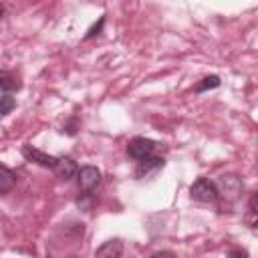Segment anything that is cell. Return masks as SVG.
<instances>
[{
	"instance_id": "obj_3",
	"label": "cell",
	"mask_w": 258,
	"mask_h": 258,
	"mask_svg": "<svg viewBox=\"0 0 258 258\" xmlns=\"http://www.w3.org/2000/svg\"><path fill=\"white\" fill-rule=\"evenodd\" d=\"M155 145H157V143L151 141V139H147V137H135V139H131V141L127 143V153H129L131 159L141 161V159L153 155Z\"/></svg>"
},
{
	"instance_id": "obj_6",
	"label": "cell",
	"mask_w": 258,
	"mask_h": 258,
	"mask_svg": "<svg viewBox=\"0 0 258 258\" xmlns=\"http://www.w3.org/2000/svg\"><path fill=\"white\" fill-rule=\"evenodd\" d=\"M22 155L28 159V161H34V163H38V165H42V167H54V163H56V157L54 155H48V153H44V151H40V149H36V147H32V145H24L22 147Z\"/></svg>"
},
{
	"instance_id": "obj_9",
	"label": "cell",
	"mask_w": 258,
	"mask_h": 258,
	"mask_svg": "<svg viewBox=\"0 0 258 258\" xmlns=\"http://www.w3.org/2000/svg\"><path fill=\"white\" fill-rule=\"evenodd\" d=\"M14 183H16L14 171L10 167H6V165H0V196L8 194L14 187Z\"/></svg>"
},
{
	"instance_id": "obj_10",
	"label": "cell",
	"mask_w": 258,
	"mask_h": 258,
	"mask_svg": "<svg viewBox=\"0 0 258 258\" xmlns=\"http://www.w3.org/2000/svg\"><path fill=\"white\" fill-rule=\"evenodd\" d=\"M18 87H20L18 81H16L12 75H8V73H0V91H2V93L16 91Z\"/></svg>"
},
{
	"instance_id": "obj_4",
	"label": "cell",
	"mask_w": 258,
	"mask_h": 258,
	"mask_svg": "<svg viewBox=\"0 0 258 258\" xmlns=\"http://www.w3.org/2000/svg\"><path fill=\"white\" fill-rule=\"evenodd\" d=\"M163 165H165L163 157L149 155V157H145V159H141V161L137 163V167H135V177H137V179H151V177H155V175L163 169Z\"/></svg>"
},
{
	"instance_id": "obj_8",
	"label": "cell",
	"mask_w": 258,
	"mask_h": 258,
	"mask_svg": "<svg viewBox=\"0 0 258 258\" xmlns=\"http://www.w3.org/2000/svg\"><path fill=\"white\" fill-rule=\"evenodd\" d=\"M121 256H123V242L119 238L107 240L95 252V258H121Z\"/></svg>"
},
{
	"instance_id": "obj_1",
	"label": "cell",
	"mask_w": 258,
	"mask_h": 258,
	"mask_svg": "<svg viewBox=\"0 0 258 258\" xmlns=\"http://www.w3.org/2000/svg\"><path fill=\"white\" fill-rule=\"evenodd\" d=\"M189 196H191V200H196V202H204V204H212V202H216L220 196H218V187H216V183L214 181H210L208 177H200V179H196L194 183H191V187H189Z\"/></svg>"
},
{
	"instance_id": "obj_15",
	"label": "cell",
	"mask_w": 258,
	"mask_h": 258,
	"mask_svg": "<svg viewBox=\"0 0 258 258\" xmlns=\"http://www.w3.org/2000/svg\"><path fill=\"white\" fill-rule=\"evenodd\" d=\"M228 258H250V256H248L246 250H242V248H234V250H230Z\"/></svg>"
},
{
	"instance_id": "obj_14",
	"label": "cell",
	"mask_w": 258,
	"mask_h": 258,
	"mask_svg": "<svg viewBox=\"0 0 258 258\" xmlns=\"http://www.w3.org/2000/svg\"><path fill=\"white\" fill-rule=\"evenodd\" d=\"M103 22H105V18L101 16V18H99V22H97L95 26H91V28H89V32L85 34V38H91V36H95V34H99V32H101V28H103Z\"/></svg>"
},
{
	"instance_id": "obj_17",
	"label": "cell",
	"mask_w": 258,
	"mask_h": 258,
	"mask_svg": "<svg viewBox=\"0 0 258 258\" xmlns=\"http://www.w3.org/2000/svg\"><path fill=\"white\" fill-rule=\"evenodd\" d=\"M46 258H52V256H46Z\"/></svg>"
},
{
	"instance_id": "obj_2",
	"label": "cell",
	"mask_w": 258,
	"mask_h": 258,
	"mask_svg": "<svg viewBox=\"0 0 258 258\" xmlns=\"http://www.w3.org/2000/svg\"><path fill=\"white\" fill-rule=\"evenodd\" d=\"M77 183L81 191L91 194L93 189H97V185L101 183V171L95 165H83L77 171Z\"/></svg>"
},
{
	"instance_id": "obj_12",
	"label": "cell",
	"mask_w": 258,
	"mask_h": 258,
	"mask_svg": "<svg viewBox=\"0 0 258 258\" xmlns=\"http://www.w3.org/2000/svg\"><path fill=\"white\" fill-rule=\"evenodd\" d=\"M16 107V101L10 93H2L0 95V115H8L12 109Z\"/></svg>"
},
{
	"instance_id": "obj_5",
	"label": "cell",
	"mask_w": 258,
	"mask_h": 258,
	"mask_svg": "<svg viewBox=\"0 0 258 258\" xmlns=\"http://www.w3.org/2000/svg\"><path fill=\"white\" fill-rule=\"evenodd\" d=\"M218 187V196H226L228 200H236L242 194V181L238 175L234 173H226L222 175L218 181H214Z\"/></svg>"
},
{
	"instance_id": "obj_7",
	"label": "cell",
	"mask_w": 258,
	"mask_h": 258,
	"mask_svg": "<svg viewBox=\"0 0 258 258\" xmlns=\"http://www.w3.org/2000/svg\"><path fill=\"white\" fill-rule=\"evenodd\" d=\"M52 171L56 173V177H60V179H64V181H69V179L77 177L79 167H77V163H75L71 157H56V163H54Z\"/></svg>"
},
{
	"instance_id": "obj_13",
	"label": "cell",
	"mask_w": 258,
	"mask_h": 258,
	"mask_svg": "<svg viewBox=\"0 0 258 258\" xmlns=\"http://www.w3.org/2000/svg\"><path fill=\"white\" fill-rule=\"evenodd\" d=\"M248 212H250V228H254V216H256V194L250 196V202H248Z\"/></svg>"
},
{
	"instance_id": "obj_16",
	"label": "cell",
	"mask_w": 258,
	"mask_h": 258,
	"mask_svg": "<svg viewBox=\"0 0 258 258\" xmlns=\"http://www.w3.org/2000/svg\"><path fill=\"white\" fill-rule=\"evenodd\" d=\"M151 258H177L173 252H169V250H161V252H155Z\"/></svg>"
},
{
	"instance_id": "obj_11",
	"label": "cell",
	"mask_w": 258,
	"mask_h": 258,
	"mask_svg": "<svg viewBox=\"0 0 258 258\" xmlns=\"http://www.w3.org/2000/svg\"><path fill=\"white\" fill-rule=\"evenodd\" d=\"M216 87H220V77L210 75V77H204L202 83L196 85V93H204V91H208V89H216Z\"/></svg>"
}]
</instances>
